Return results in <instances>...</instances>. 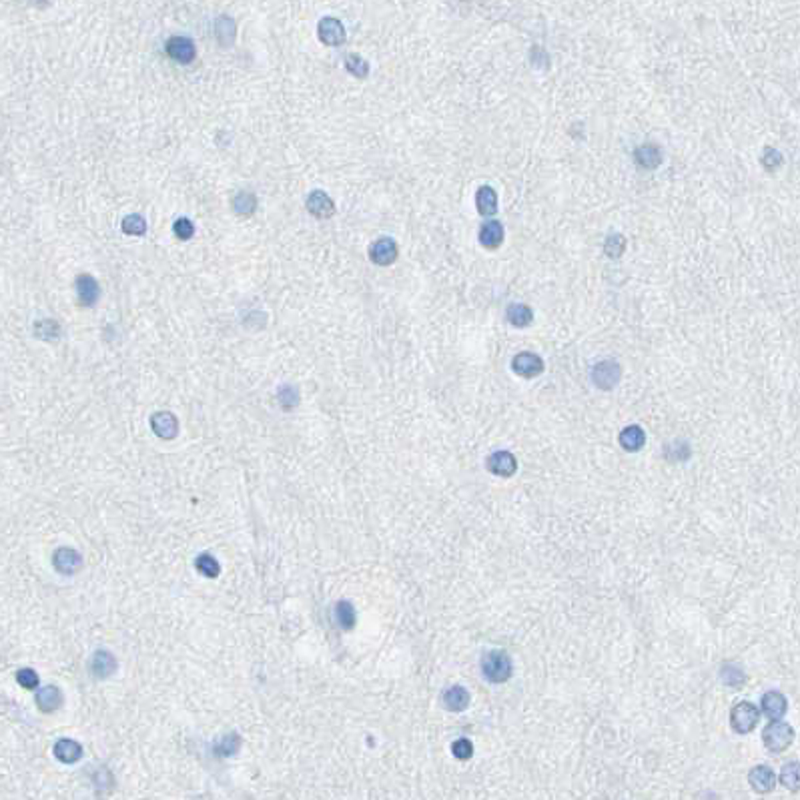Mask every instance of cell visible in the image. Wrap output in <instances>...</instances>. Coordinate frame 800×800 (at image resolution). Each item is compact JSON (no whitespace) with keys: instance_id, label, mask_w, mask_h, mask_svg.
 <instances>
[{"instance_id":"cell-31","label":"cell","mask_w":800,"mask_h":800,"mask_svg":"<svg viewBox=\"0 0 800 800\" xmlns=\"http://www.w3.org/2000/svg\"><path fill=\"white\" fill-rule=\"evenodd\" d=\"M120 229H123V233L134 235V237H143V235L147 233V221H145V217H141V215L133 213V215H127V217L123 219Z\"/></svg>"},{"instance_id":"cell-29","label":"cell","mask_w":800,"mask_h":800,"mask_svg":"<svg viewBox=\"0 0 800 800\" xmlns=\"http://www.w3.org/2000/svg\"><path fill=\"white\" fill-rule=\"evenodd\" d=\"M239 746H241V738L237 734H225L223 738H219L217 742H215L213 751H215L217 756L229 758V756H235L239 752Z\"/></svg>"},{"instance_id":"cell-3","label":"cell","mask_w":800,"mask_h":800,"mask_svg":"<svg viewBox=\"0 0 800 800\" xmlns=\"http://www.w3.org/2000/svg\"><path fill=\"white\" fill-rule=\"evenodd\" d=\"M760 720V710L752 702H738L730 712V726L734 732L748 734L756 728Z\"/></svg>"},{"instance_id":"cell-30","label":"cell","mask_w":800,"mask_h":800,"mask_svg":"<svg viewBox=\"0 0 800 800\" xmlns=\"http://www.w3.org/2000/svg\"><path fill=\"white\" fill-rule=\"evenodd\" d=\"M34 335L38 337V339H49V341H52V339H56L58 335H61V325L54 321V319H40V321H36L34 323Z\"/></svg>"},{"instance_id":"cell-21","label":"cell","mask_w":800,"mask_h":800,"mask_svg":"<svg viewBox=\"0 0 800 800\" xmlns=\"http://www.w3.org/2000/svg\"><path fill=\"white\" fill-rule=\"evenodd\" d=\"M618 441H620V446H622L626 451L636 453V451H640L644 448V444H646V434H644V430H642L640 425H628V428H624V430L620 432Z\"/></svg>"},{"instance_id":"cell-9","label":"cell","mask_w":800,"mask_h":800,"mask_svg":"<svg viewBox=\"0 0 800 800\" xmlns=\"http://www.w3.org/2000/svg\"><path fill=\"white\" fill-rule=\"evenodd\" d=\"M512 369L519 377L532 379V377H538L544 371V359L540 355H535V353L524 351V353H517L516 357L512 359Z\"/></svg>"},{"instance_id":"cell-15","label":"cell","mask_w":800,"mask_h":800,"mask_svg":"<svg viewBox=\"0 0 800 800\" xmlns=\"http://www.w3.org/2000/svg\"><path fill=\"white\" fill-rule=\"evenodd\" d=\"M305 207L315 219H329L335 215V203L325 191H313L307 197Z\"/></svg>"},{"instance_id":"cell-12","label":"cell","mask_w":800,"mask_h":800,"mask_svg":"<svg viewBox=\"0 0 800 800\" xmlns=\"http://www.w3.org/2000/svg\"><path fill=\"white\" fill-rule=\"evenodd\" d=\"M748 783H751L752 790L758 792V794H768L774 790L776 786V774L774 770L767 764H758L748 772Z\"/></svg>"},{"instance_id":"cell-25","label":"cell","mask_w":800,"mask_h":800,"mask_svg":"<svg viewBox=\"0 0 800 800\" xmlns=\"http://www.w3.org/2000/svg\"><path fill=\"white\" fill-rule=\"evenodd\" d=\"M335 624L341 628V630H351L355 626V608L351 606V602L339 600L335 604Z\"/></svg>"},{"instance_id":"cell-27","label":"cell","mask_w":800,"mask_h":800,"mask_svg":"<svg viewBox=\"0 0 800 800\" xmlns=\"http://www.w3.org/2000/svg\"><path fill=\"white\" fill-rule=\"evenodd\" d=\"M195 567H197V572H199L201 576H205V578H217L219 574H221V564L217 562V558L207 554V551H203V554L197 556Z\"/></svg>"},{"instance_id":"cell-6","label":"cell","mask_w":800,"mask_h":800,"mask_svg":"<svg viewBox=\"0 0 800 800\" xmlns=\"http://www.w3.org/2000/svg\"><path fill=\"white\" fill-rule=\"evenodd\" d=\"M398 255H400L398 243H395V239H391V237H379V239L369 247V259H371V263H375V265L379 267L393 265V263L398 261Z\"/></svg>"},{"instance_id":"cell-28","label":"cell","mask_w":800,"mask_h":800,"mask_svg":"<svg viewBox=\"0 0 800 800\" xmlns=\"http://www.w3.org/2000/svg\"><path fill=\"white\" fill-rule=\"evenodd\" d=\"M231 205H233V211L237 215H251L257 209V199L249 191H239L231 201Z\"/></svg>"},{"instance_id":"cell-4","label":"cell","mask_w":800,"mask_h":800,"mask_svg":"<svg viewBox=\"0 0 800 800\" xmlns=\"http://www.w3.org/2000/svg\"><path fill=\"white\" fill-rule=\"evenodd\" d=\"M622 379V367L618 361L612 359H604L600 363H596L592 369V384L596 385L598 389L604 391H610L614 389Z\"/></svg>"},{"instance_id":"cell-34","label":"cell","mask_w":800,"mask_h":800,"mask_svg":"<svg viewBox=\"0 0 800 800\" xmlns=\"http://www.w3.org/2000/svg\"><path fill=\"white\" fill-rule=\"evenodd\" d=\"M277 400H279L283 409H293L299 403V391H297L295 385H281L279 393H277Z\"/></svg>"},{"instance_id":"cell-18","label":"cell","mask_w":800,"mask_h":800,"mask_svg":"<svg viewBox=\"0 0 800 800\" xmlns=\"http://www.w3.org/2000/svg\"><path fill=\"white\" fill-rule=\"evenodd\" d=\"M52 752H54L56 760H61L65 764H74V762H79L83 758V746L77 740H72V738H61L54 744Z\"/></svg>"},{"instance_id":"cell-16","label":"cell","mask_w":800,"mask_h":800,"mask_svg":"<svg viewBox=\"0 0 800 800\" xmlns=\"http://www.w3.org/2000/svg\"><path fill=\"white\" fill-rule=\"evenodd\" d=\"M91 672L99 680H104V678L113 676L117 672V658L111 652L97 650L93 654V660H91Z\"/></svg>"},{"instance_id":"cell-38","label":"cell","mask_w":800,"mask_h":800,"mask_svg":"<svg viewBox=\"0 0 800 800\" xmlns=\"http://www.w3.org/2000/svg\"><path fill=\"white\" fill-rule=\"evenodd\" d=\"M38 674L31 670V668H20L17 672V682L24 688V690H34L38 686Z\"/></svg>"},{"instance_id":"cell-26","label":"cell","mask_w":800,"mask_h":800,"mask_svg":"<svg viewBox=\"0 0 800 800\" xmlns=\"http://www.w3.org/2000/svg\"><path fill=\"white\" fill-rule=\"evenodd\" d=\"M781 784L790 792L800 790V762H786L781 770Z\"/></svg>"},{"instance_id":"cell-39","label":"cell","mask_w":800,"mask_h":800,"mask_svg":"<svg viewBox=\"0 0 800 800\" xmlns=\"http://www.w3.org/2000/svg\"><path fill=\"white\" fill-rule=\"evenodd\" d=\"M781 165H783V155H781L776 149H772V147H767V149H764V155H762V167L772 173V171H776Z\"/></svg>"},{"instance_id":"cell-37","label":"cell","mask_w":800,"mask_h":800,"mask_svg":"<svg viewBox=\"0 0 800 800\" xmlns=\"http://www.w3.org/2000/svg\"><path fill=\"white\" fill-rule=\"evenodd\" d=\"M173 231H175V235H177L181 241H189V239L195 235V225H193L191 219L179 217L175 223H173Z\"/></svg>"},{"instance_id":"cell-14","label":"cell","mask_w":800,"mask_h":800,"mask_svg":"<svg viewBox=\"0 0 800 800\" xmlns=\"http://www.w3.org/2000/svg\"><path fill=\"white\" fill-rule=\"evenodd\" d=\"M760 708H762L764 716H767L770 722H776V720H781V718L786 714V710H788V700H786V696H784L783 692H778V690H770V692H767V694L762 696Z\"/></svg>"},{"instance_id":"cell-13","label":"cell","mask_w":800,"mask_h":800,"mask_svg":"<svg viewBox=\"0 0 800 800\" xmlns=\"http://www.w3.org/2000/svg\"><path fill=\"white\" fill-rule=\"evenodd\" d=\"M150 430L161 439H173L179 434V421L171 411H157L150 416Z\"/></svg>"},{"instance_id":"cell-32","label":"cell","mask_w":800,"mask_h":800,"mask_svg":"<svg viewBox=\"0 0 800 800\" xmlns=\"http://www.w3.org/2000/svg\"><path fill=\"white\" fill-rule=\"evenodd\" d=\"M343 61H345V68L350 70L355 79H366L367 74H369V65H367L366 58H361L359 54L351 52Z\"/></svg>"},{"instance_id":"cell-20","label":"cell","mask_w":800,"mask_h":800,"mask_svg":"<svg viewBox=\"0 0 800 800\" xmlns=\"http://www.w3.org/2000/svg\"><path fill=\"white\" fill-rule=\"evenodd\" d=\"M34 702H36V706L42 710V712H54L56 708H61V704H63V692L56 688V686H45V688H40L38 692H36V696H34Z\"/></svg>"},{"instance_id":"cell-19","label":"cell","mask_w":800,"mask_h":800,"mask_svg":"<svg viewBox=\"0 0 800 800\" xmlns=\"http://www.w3.org/2000/svg\"><path fill=\"white\" fill-rule=\"evenodd\" d=\"M476 207H478V213L484 217L496 215L498 213V193L489 185L480 187L476 193Z\"/></svg>"},{"instance_id":"cell-36","label":"cell","mask_w":800,"mask_h":800,"mask_svg":"<svg viewBox=\"0 0 800 800\" xmlns=\"http://www.w3.org/2000/svg\"><path fill=\"white\" fill-rule=\"evenodd\" d=\"M451 752L457 760H469L473 756V744L471 740L467 738H457L453 744H451Z\"/></svg>"},{"instance_id":"cell-33","label":"cell","mask_w":800,"mask_h":800,"mask_svg":"<svg viewBox=\"0 0 800 800\" xmlns=\"http://www.w3.org/2000/svg\"><path fill=\"white\" fill-rule=\"evenodd\" d=\"M722 680H724V684H726V686L738 688V686H742V684H744L746 676H744L742 668L736 666L734 662H728V664H724V666H722Z\"/></svg>"},{"instance_id":"cell-23","label":"cell","mask_w":800,"mask_h":800,"mask_svg":"<svg viewBox=\"0 0 800 800\" xmlns=\"http://www.w3.org/2000/svg\"><path fill=\"white\" fill-rule=\"evenodd\" d=\"M469 704V692L464 686H451L444 692V706L451 712H462Z\"/></svg>"},{"instance_id":"cell-35","label":"cell","mask_w":800,"mask_h":800,"mask_svg":"<svg viewBox=\"0 0 800 800\" xmlns=\"http://www.w3.org/2000/svg\"><path fill=\"white\" fill-rule=\"evenodd\" d=\"M624 249H626V239H624V235L620 233L610 235V237L606 239V243H604V253H606L610 259H618V257L624 253Z\"/></svg>"},{"instance_id":"cell-22","label":"cell","mask_w":800,"mask_h":800,"mask_svg":"<svg viewBox=\"0 0 800 800\" xmlns=\"http://www.w3.org/2000/svg\"><path fill=\"white\" fill-rule=\"evenodd\" d=\"M480 243L485 249H498L503 243V227L500 221H487L480 229Z\"/></svg>"},{"instance_id":"cell-1","label":"cell","mask_w":800,"mask_h":800,"mask_svg":"<svg viewBox=\"0 0 800 800\" xmlns=\"http://www.w3.org/2000/svg\"><path fill=\"white\" fill-rule=\"evenodd\" d=\"M482 672L485 680L492 684H503L512 678L514 664L508 652L503 650H489L482 660Z\"/></svg>"},{"instance_id":"cell-8","label":"cell","mask_w":800,"mask_h":800,"mask_svg":"<svg viewBox=\"0 0 800 800\" xmlns=\"http://www.w3.org/2000/svg\"><path fill=\"white\" fill-rule=\"evenodd\" d=\"M485 467L489 473H494L498 478H512L517 469V460L512 451H494L492 455H487Z\"/></svg>"},{"instance_id":"cell-2","label":"cell","mask_w":800,"mask_h":800,"mask_svg":"<svg viewBox=\"0 0 800 800\" xmlns=\"http://www.w3.org/2000/svg\"><path fill=\"white\" fill-rule=\"evenodd\" d=\"M792 740H794V728L783 720L770 722L762 730V742H764L767 751H770L772 754H781V752L788 751Z\"/></svg>"},{"instance_id":"cell-7","label":"cell","mask_w":800,"mask_h":800,"mask_svg":"<svg viewBox=\"0 0 800 800\" xmlns=\"http://www.w3.org/2000/svg\"><path fill=\"white\" fill-rule=\"evenodd\" d=\"M317 34L325 47H341L345 42V26L339 18H321L317 24Z\"/></svg>"},{"instance_id":"cell-10","label":"cell","mask_w":800,"mask_h":800,"mask_svg":"<svg viewBox=\"0 0 800 800\" xmlns=\"http://www.w3.org/2000/svg\"><path fill=\"white\" fill-rule=\"evenodd\" d=\"M74 285H77V297H79V305L81 307H95L99 303L100 287L95 277L86 275V273H81L74 279Z\"/></svg>"},{"instance_id":"cell-5","label":"cell","mask_w":800,"mask_h":800,"mask_svg":"<svg viewBox=\"0 0 800 800\" xmlns=\"http://www.w3.org/2000/svg\"><path fill=\"white\" fill-rule=\"evenodd\" d=\"M165 49H167L168 58L179 63V65H191L197 56V47H195L193 38H189V36H171Z\"/></svg>"},{"instance_id":"cell-17","label":"cell","mask_w":800,"mask_h":800,"mask_svg":"<svg viewBox=\"0 0 800 800\" xmlns=\"http://www.w3.org/2000/svg\"><path fill=\"white\" fill-rule=\"evenodd\" d=\"M634 161H636L638 167L652 171V168H656L662 163V150L654 143H644V145L636 147V150H634Z\"/></svg>"},{"instance_id":"cell-11","label":"cell","mask_w":800,"mask_h":800,"mask_svg":"<svg viewBox=\"0 0 800 800\" xmlns=\"http://www.w3.org/2000/svg\"><path fill=\"white\" fill-rule=\"evenodd\" d=\"M52 566L63 576H72L83 566V558L72 548H58L52 554Z\"/></svg>"},{"instance_id":"cell-24","label":"cell","mask_w":800,"mask_h":800,"mask_svg":"<svg viewBox=\"0 0 800 800\" xmlns=\"http://www.w3.org/2000/svg\"><path fill=\"white\" fill-rule=\"evenodd\" d=\"M505 319L514 327H528L532 323L533 311L524 303H510L505 309Z\"/></svg>"}]
</instances>
